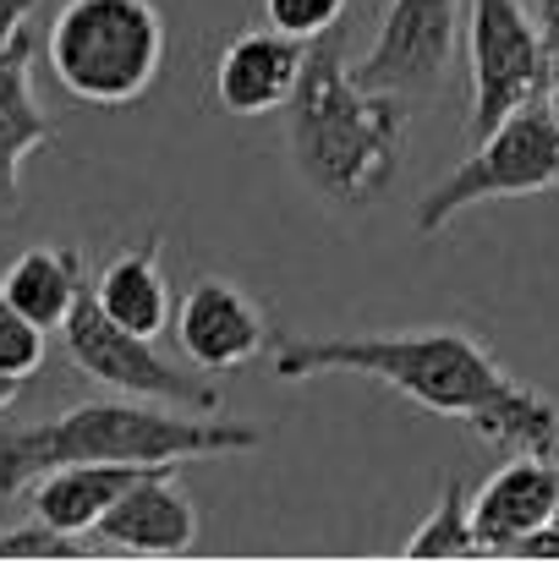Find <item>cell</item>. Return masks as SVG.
<instances>
[{
	"label": "cell",
	"mask_w": 559,
	"mask_h": 564,
	"mask_svg": "<svg viewBox=\"0 0 559 564\" xmlns=\"http://www.w3.org/2000/svg\"><path fill=\"white\" fill-rule=\"evenodd\" d=\"M154 466H99V460H83V466H55L44 471L28 499H33V521L66 532V538H88L99 532V521L116 510V499Z\"/></svg>",
	"instance_id": "cell-14"
},
{
	"label": "cell",
	"mask_w": 559,
	"mask_h": 564,
	"mask_svg": "<svg viewBox=\"0 0 559 564\" xmlns=\"http://www.w3.org/2000/svg\"><path fill=\"white\" fill-rule=\"evenodd\" d=\"M559 505V455H516L505 460L477 494H472V521L488 554H510L516 538L538 532L555 521Z\"/></svg>",
	"instance_id": "cell-12"
},
{
	"label": "cell",
	"mask_w": 559,
	"mask_h": 564,
	"mask_svg": "<svg viewBox=\"0 0 559 564\" xmlns=\"http://www.w3.org/2000/svg\"><path fill=\"white\" fill-rule=\"evenodd\" d=\"M308 50L302 39L280 33V28H247L225 44L219 66H214V99L230 110V116H269V110H286L297 83H302V66H308Z\"/></svg>",
	"instance_id": "cell-10"
},
{
	"label": "cell",
	"mask_w": 559,
	"mask_h": 564,
	"mask_svg": "<svg viewBox=\"0 0 559 564\" xmlns=\"http://www.w3.org/2000/svg\"><path fill=\"white\" fill-rule=\"evenodd\" d=\"M544 105H549V116L559 121V66H555V77H549V94H544Z\"/></svg>",
	"instance_id": "cell-25"
},
{
	"label": "cell",
	"mask_w": 559,
	"mask_h": 564,
	"mask_svg": "<svg viewBox=\"0 0 559 564\" xmlns=\"http://www.w3.org/2000/svg\"><path fill=\"white\" fill-rule=\"evenodd\" d=\"M510 554H522V560H559V527H538V532H527V538H516L510 543Z\"/></svg>",
	"instance_id": "cell-21"
},
{
	"label": "cell",
	"mask_w": 559,
	"mask_h": 564,
	"mask_svg": "<svg viewBox=\"0 0 559 564\" xmlns=\"http://www.w3.org/2000/svg\"><path fill=\"white\" fill-rule=\"evenodd\" d=\"M455 33H461V0H389L352 77L373 94H400V99L433 94L450 72Z\"/></svg>",
	"instance_id": "cell-8"
},
{
	"label": "cell",
	"mask_w": 559,
	"mask_h": 564,
	"mask_svg": "<svg viewBox=\"0 0 559 564\" xmlns=\"http://www.w3.org/2000/svg\"><path fill=\"white\" fill-rule=\"evenodd\" d=\"M171 329H176V346L186 351V362L197 373H236V368L258 362L264 346H269L264 307L241 285L214 280V274H203L197 285H186Z\"/></svg>",
	"instance_id": "cell-9"
},
{
	"label": "cell",
	"mask_w": 559,
	"mask_h": 564,
	"mask_svg": "<svg viewBox=\"0 0 559 564\" xmlns=\"http://www.w3.org/2000/svg\"><path fill=\"white\" fill-rule=\"evenodd\" d=\"M280 378H373L433 416L466 422L483 444L559 455V405L510 378L466 329H395V335H291L275 346Z\"/></svg>",
	"instance_id": "cell-1"
},
{
	"label": "cell",
	"mask_w": 559,
	"mask_h": 564,
	"mask_svg": "<svg viewBox=\"0 0 559 564\" xmlns=\"http://www.w3.org/2000/svg\"><path fill=\"white\" fill-rule=\"evenodd\" d=\"M77 554H88V538H66L44 521L17 527V532L0 538V560H77Z\"/></svg>",
	"instance_id": "cell-20"
},
{
	"label": "cell",
	"mask_w": 559,
	"mask_h": 564,
	"mask_svg": "<svg viewBox=\"0 0 559 564\" xmlns=\"http://www.w3.org/2000/svg\"><path fill=\"white\" fill-rule=\"evenodd\" d=\"M55 143V127L33 94V33L22 28L0 50V208H17L22 165Z\"/></svg>",
	"instance_id": "cell-13"
},
{
	"label": "cell",
	"mask_w": 559,
	"mask_h": 564,
	"mask_svg": "<svg viewBox=\"0 0 559 564\" xmlns=\"http://www.w3.org/2000/svg\"><path fill=\"white\" fill-rule=\"evenodd\" d=\"M406 127H411V99L363 88L335 39H319L308 50L302 83L286 105V143L297 176L324 203L368 208L400 171Z\"/></svg>",
	"instance_id": "cell-3"
},
{
	"label": "cell",
	"mask_w": 559,
	"mask_h": 564,
	"mask_svg": "<svg viewBox=\"0 0 559 564\" xmlns=\"http://www.w3.org/2000/svg\"><path fill=\"white\" fill-rule=\"evenodd\" d=\"M538 28H544V44H549V55H555V66H559V0H538Z\"/></svg>",
	"instance_id": "cell-23"
},
{
	"label": "cell",
	"mask_w": 559,
	"mask_h": 564,
	"mask_svg": "<svg viewBox=\"0 0 559 564\" xmlns=\"http://www.w3.org/2000/svg\"><path fill=\"white\" fill-rule=\"evenodd\" d=\"M346 17V0H264V22L302 39V44H319L330 39V28Z\"/></svg>",
	"instance_id": "cell-19"
},
{
	"label": "cell",
	"mask_w": 559,
	"mask_h": 564,
	"mask_svg": "<svg viewBox=\"0 0 559 564\" xmlns=\"http://www.w3.org/2000/svg\"><path fill=\"white\" fill-rule=\"evenodd\" d=\"M44 324H33L22 307H11L0 296V368L11 378H33L44 368Z\"/></svg>",
	"instance_id": "cell-18"
},
{
	"label": "cell",
	"mask_w": 559,
	"mask_h": 564,
	"mask_svg": "<svg viewBox=\"0 0 559 564\" xmlns=\"http://www.w3.org/2000/svg\"><path fill=\"white\" fill-rule=\"evenodd\" d=\"M55 83L83 105H132L165 66V17L154 0H66L44 39Z\"/></svg>",
	"instance_id": "cell-4"
},
{
	"label": "cell",
	"mask_w": 559,
	"mask_h": 564,
	"mask_svg": "<svg viewBox=\"0 0 559 564\" xmlns=\"http://www.w3.org/2000/svg\"><path fill=\"white\" fill-rule=\"evenodd\" d=\"M61 340H66V357H72L83 373L94 378V383H105V389H116V394L160 400V405H192V411H219V389L203 383V378L182 373L171 357H160L149 335L121 329V324L99 307L94 285H83L77 307H72L66 324H61Z\"/></svg>",
	"instance_id": "cell-7"
},
{
	"label": "cell",
	"mask_w": 559,
	"mask_h": 564,
	"mask_svg": "<svg viewBox=\"0 0 559 564\" xmlns=\"http://www.w3.org/2000/svg\"><path fill=\"white\" fill-rule=\"evenodd\" d=\"M466 77H472V138H488L516 110L538 105L555 77L538 17L522 0H466Z\"/></svg>",
	"instance_id": "cell-6"
},
{
	"label": "cell",
	"mask_w": 559,
	"mask_h": 564,
	"mask_svg": "<svg viewBox=\"0 0 559 564\" xmlns=\"http://www.w3.org/2000/svg\"><path fill=\"white\" fill-rule=\"evenodd\" d=\"M33 6H39V0H0V50H6V44L22 33V28H28Z\"/></svg>",
	"instance_id": "cell-22"
},
{
	"label": "cell",
	"mask_w": 559,
	"mask_h": 564,
	"mask_svg": "<svg viewBox=\"0 0 559 564\" xmlns=\"http://www.w3.org/2000/svg\"><path fill=\"white\" fill-rule=\"evenodd\" d=\"M17 394H22V378H11L6 368H0V411H6V405H11Z\"/></svg>",
	"instance_id": "cell-24"
},
{
	"label": "cell",
	"mask_w": 559,
	"mask_h": 564,
	"mask_svg": "<svg viewBox=\"0 0 559 564\" xmlns=\"http://www.w3.org/2000/svg\"><path fill=\"white\" fill-rule=\"evenodd\" d=\"M94 296H99V307H105L121 329L149 335V340L165 335V329L176 324V302H171V280H165V269H160V236H149V241L116 252V258L99 269Z\"/></svg>",
	"instance_id": "cell-15"
},
{
	"label": "cell",
	"mask_w": 559,
	"mask_h": 564,
	"mask_svg": "<svg viewBox=\"0 0 559 564\" xmlns=\"http://www.w3.org/2000/svg\"><path fill=\"white\" fill-rule=\"evenodd\" d=\"M477 554H488V549H483L477 521H472V494H466V482H444V499L411 532L406 560H477Z\"/></svg>",
	"instance_id": "cell-17"
},
{
	"label": "cell",
	"mask_w": 559,
	"mask_h": 564,
	"mask_svg": "<svg viewBox=\"0 0 559 564\" xmlns=\"http://www.w3.org/2000/svg\"><path fill=\"white\" fill-rule=\"evenodd\" d=\"M264 433L247 422H225L214 411L182 416L160 400H88L72 405L50 422L0 433V499L28 494L44 471L55 466H182L208 455H247L258 449Z\"/></svg>",
	"instance_id": "cell-2"
},
{
	"label": "cell",
	"mask_w": 559,
	"mask_h": 564,
	"mask_svg": "<svg viewBox=\"0 0 559 564\" xmlns=\"http://www.w3.org/2000/svg\"><path fill=\"white\" fill-rule=\"evenodd\" d=\"M99 549H127V554H186L197 543V505L176 482V466L143 471L116 510L94 532Z\"/></svg>",
	"instance_id": "cell-11"
},
{
	"label": "cell",
	"mask_w": 559,
	"mask_h": 564,
	"mask_svg": "<svg viewBox=\"0 0 559 564\" xmlns=\"http://www.w3.org/2000/svg\"><path fill=\"white\" fill-rule=\"evenodd\" d=\"M559 192V121L549 105H527L510 121H499L477 149L433 187L417 197V230L439 236L450 230L466 208L499 203V197H538Z\"/></svg>",
	"instance_id": "cell-5"
},
{
	"label": "cell",
	"mask_w": 559,
	"mask_h": 564,
	"mask_svg": "<svg viewBox=\"0 0 559 564\" xmlns=\"http://www.w3.org/2000/svg\"><path fill=\"white\" fill-rule=\"evenodd\" d=\"M555 527H559V505H555Z\"/></svg>",
	"instance_id": "cell-26"
},
{
	"label": "cell",
	"mask_w": 559,
	"mask_h": 564,
	"mask_svg": "<svg viewBox=\"0 0 559 564\" xmlns=\"http://www.w3.org/2000/svg\"><path fill=\"white\" fill-rule=\"evenodd\" d=\"M83 285H88L83 280V258L72 247H28L0 274V296L11 307H22L33 324H44V329L66 324V313L77 307Z\"/></svg>",
	"instance_id": "cell-16"
}]
</instances>
